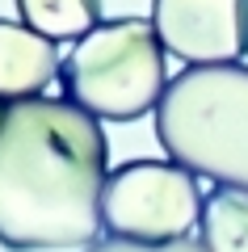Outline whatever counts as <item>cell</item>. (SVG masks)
Here are the masks:
<instances>
[{
	"label": "cell",
	"mask_w": 248,
	"mask_h": 252,
	"mask_svg": "<svg viewBox=\"0 0 248 252\" xmlns=\"http://www.w3.org/2000/svg\"><path fill=\"white\" fill-rule=\"evenodd\" d=\"M198 240L206 252H248V189L214 185L202 202Z\"/></svg>",
	"instance_id": "obj_7"
},
{
	"label": "cell",
	"mask_w": 248,
	"mask_h": 252,
	"mask_svg": "<svg viewBox=\"0 0 248 252\" xmlns=\"http://www.w3.org/2000/svg\"><path fill=\"white\" fill-rule=\"evenodd\" d=\"M17 17L51 42H80L101 26V0H17Z\"/></svg>",
	"instance_id": "obj_8"
},
{
	"label": "cell",
	"mask_w": 248,
	"mask_h": 252,
	"mask_svg": "<svg viewBox=\"0 0 248 252\" xmlns=\"http://www.w3.org/2000/svg\"><path fill=\"white\" fill-rule=\"evenodd\" d=\"M198 177L173 160H126L109 168L101 193V227L131 244H177L202 219Z\"/></svg>",
	"instance_id": "obj_4"
},
{
	"label": "cell",
	"mask_w": 248,
	"mask_h": 252,
	"mask_svg": "<svg viewBox=\"0 0 248 252\" xmlns=\"http://www.w3.org/2000/svg\"><path fill=\"white\" fill-rule=\"evenodd\" d=\"M59 42L42 38L26 21L0 17V101H21V97H42L59 80Z\"/></svg>",
	"instance_id": "obj_6"
},
{
	"label": "cell",
	"mask_w": 248,
	"mask_h": 252,
	"mask_svg": "<svg viewBox=\"0 0 248 252\" xmlns=\"http://www.w3.org/2000/svg\"><path fill=\"white\" fill-rule=\"evenodd\" d=\"M84 252H206L202 240H177V244H131V240H97Z\"/></svg>",
	"instance_id": "obj_9"
},
{
	"label": "cell",
	"mask_w": 248,
	"mask_h": 252,
	"mask_svg": "<svg viewBox=\"0 0 248 252\" xmlns=\"http://www.w3.org/2000/svg\"><path fill=\"white\" fill-rule=\"evenodd\" d=\"M156 26L143 17H109L93 34L71 42L63 55L59 84L68 101L89 109L106 122H135L160 105L169 89V59H164Z\"/></svg>",
	"instance_id": "obj_3"
},
{
	"label": "cell",
	"mask_w": 248,
	"mask_h": 252,
	"mask_svg": "<svg viewBox=\"0 0 248 252\" xmlns=\"http://www.w3.org/2000/svg\"><path fill=\"white\" fill-rule=\"evenodd\" d=\"M106 181L101 118L46 93L0 101V244L9 252L97 244Z\"/></svg>",
	"instance_id": "obj_1"
},
{
	"label": "cell",
	"mask_w": 248,
	"mask_h": 252,
	"mask_svg": "<svg viewBox=\"0 0 248 252\" xmlns=\"http://www.w3.org/2000/svg\"><path fill=\"white\" fill-rule=\"evenodd\" d=\"M151 26L164 51L189 67L248 55V0H151Z\"/></svg>",
	"instance_id": "obj_5"
},
{
	"label": "cell",
	"mask_w": 248,
	"mask_h": 252,
	"mask_svg": "<svg viewBox=\"0 0 248 252\" xmlns=\"http://www.w3.org/2000/svg\"><path fill=\"white\" fill-rule=\"evenodd\" d=\"M156 139L194 177L248 189V63L177 72L156 105Z\"/></svg>",
	"instance_id": "obj_2"
}]
</instances>
